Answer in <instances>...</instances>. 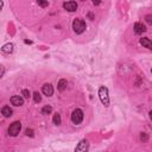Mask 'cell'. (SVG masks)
Instances as JSON below:
<instances>
[{"label": "cell", "instance_id": "ba28073f", "mask_svg": "<svg viewBox=\"0 0 152 152\" xmlns=\"http://www.w3.org/2000/svg\"><path fill=\"white\" fill-rule=\"evenodd\" d=\"M42 91H43L44 95L51 96V95L53 94V88H52V86H51L50 83H45V84L42 87Z\"/></svg>", "mask_w": 152, "mask_h": 152}, {"label": "cell", "instance_id": "30bf717a", "mask_svg": "<svg viewBox=\"0 0 152 152\" xmlns=\"http://www.w3.org/2000/svg\"><path fill=\"white\" fill-rule=\"evenodd\" d=\"M140 44L144 48H147V49L152 50V40L151 39H148V38H140Z\"/></svg>", "mask_w": 152, "mask_h": 152}, {"label": "cell", "instance_id": "52a82bcc", "mask_svg": "<svg viewBox=\"0 0 152 152\" xmlns=\"http://www.w3.org/2000/svg\"><path fill=\"white\" fill-rule=\"evenodd\" d=\"M11 103L13 106H15V107H20V106L24 104V99L21 96H19V95H13L11 97Z\"/></svg>", "mask_w": 152, "mask_h": 152}, {"label": "cell", "instance_id": "484cf974", "mask_svg": "<svg viewBox=\"0 0 152 152\" xmlns=\"http://www.w3.org/2000/svg\"><path fill=\"white\" fill-rule=\"evenodd\" d=\"M151 71H152V70H151Z\"/></svg>", "mask_w": 152, "mask_h": 152}, {"label": "cell", "instance_id": "d4e9b609", "mask_svg": "<svg viewBox=\"0 0 152 152\" xmlns=\"http://www.w3.org/2000/svg\"><path fill=\"white\" fill-rule=\"evenodd\" d=\"M150 118H151V120H152V110H150Z\"/></svg>", "mask_w": 152, "mask_h": 152}, {"label": "cell", "instance_id": "6da1fadb", "mask_svg": "<svg viewBox=\"0 0 152 152\" xmlns=\"http://www.w3.org/2000/svg\"><path fill=\"white\" fill-rule=\"evenodd\" d=\"M99 97L102 102V104L104 107H108L109 106V95H108V89L106 87H100L99 89Z\"/></svg>", "mask_w": 152, "mask_h": 152}, {"label": "cell", "instance_id": "603a6c76", "mask_svg": "<svg viewBox=\"0 0 152 152\" xmlns=\"http://www.w3.org/2000/svg\"><path fill=\"white\" fill-rule=\"evenodd\" d=\"M2 75H4V66L1 65V76H2Z\"/></svg>", "mask_w": 152, "mask_h": 152}, {"label": "cell", "instance_id": "ac0fdd59", "mask_svg": "<svg viewBox=\"0 0 152 152\" xmlns=\"http://www.w3.org/2000/svg\"><path fill=\"white\" fill-rule=\"evenodd\" d=\"M145 20H146V23H147V24L152 25V15H151V14H147V15H145Z\"/></svg>", "mask_w": 152, "mask_h": 152}, {"label": "cell", "instance_id": "cb8c5ba5", "mask_svg": "<svg viewBox=\"0 0 152 152\" xmlns=\"http://www.w3.org/2000/svg\"><path fill=\"white\" fill-rule=\"evenodd\" d=\"M93 4H94V5H99L100 2H99V1H93Z\"/></svg>", "mask_w": 152, "mask_h": 152}, {"label": "cell", "instance_id": "7c38bea8", "mask_svg": "<svg viewBox=\"0 0 152 152\" xmlns=\"http://www.w3.org/2000/svg\"><path fill=\"white\" fill-rule=\"evenodd\" d=\"M1 114L5 116V118H10L12 115V109L10 108V106H5L1 108Z\"/></svg>", "mask_w": 152, "mask_h": 152}, {"label": "cell", "instance_id": "4fadbf2b", "mask_svg": "<svg viewBox=\"0 0 152 152\" xmlns=\"http://www.w3.org/2000/svg\"><path fill=\"white\" fill-rule=\"evenodd\" d=\"M12 51H13V44L8 43V44H5V45L2 46V52H5V53H11Z\"/></svg>", "mask_w": 152, "mask_h": 152}, {"label": "cell", "instance_id": "8992f818", "mask_svg": "<svg viewBox=\"0 0 152 152\" xmlns=\"http://www.w3.org/2000/svg\"><path fill=\"white\" fill-rule=\"evenodd\" d=\"M64 10L69 11V12H75L77 10V2L76 1H65L63 4Z\"/></svg>", "mask_w": 152, "mask_h": 152}, {"label": "cell", "instance_id": "5b68a950", "mask_svg": "<svg viewBox=\"0 0 152 152\" xmlns=\"http://www.w3.org/2000/svg\"><path fill=\"white\" fill-rule=\"evenodd\" d=\"M88 150H89V142L86 139H83L77 144L75 152H88Z\"/></svg>", "mask_w": 152, "mask_h": 152}, {"label": "cell", "instance_id": "44dd1931", "mask_svg": "<svg viewBox=\"0 0 152 152\" xmlns=\"http://www.w3.org/2000/svg\"><path fill=\"white\" fill-rule=\"evenodd\" d=\"M140 139H141L142 141H146V140H147V135H146L145 133H141V135H140Z\"/></svg>", "mask_w": 152, "mask_h": 152}, {"label": "cell", "instance_id": "7402d4cb", "mask_svg": "<svg viewBox=\"0 0 152 152\" xmlns=\"http://www.w3.org/2000/svg\"><path fill=\"white\" fill-rule=\"evenodd\" d=\"M88 17H89V18H90L91 20L94 19V15H93V13H88Z\"/></svg>", "mask_w": 152, "mask_h": 152}, {"label": "cell", "instance_id": "8fae6325", "mask_svg": "<svg viewBox=\"0 0 152 152\" xmlns=\"http://www.w3.org/2000/svg\"><path fill=\"white\" fill-rule=\"evenodd\" d=\"M66 84H68L66 80H64V78H61V80L58 81V83H57V89H58L59 91H63V90L66 88Z\"/></svg>", "mask_w": 152, "mask_h": 152}, {"label": "cell", "instance_id": "3957f363", "mask_svg": "<svg viewBox=\"0 0 152 152\" xmlns=\"http://www.w3.org/2000/svg\"><path fill=\"white\" fill-rule=\"evenodd\" d=\"M82 120H83V112L80 108H76L71 114V121L75 125H80L82 122Z\"/></svg>", "mask_w": 152, "mask_h": 152}, {"label": "cell", "instance_id": "7a4b0ae2", "mask_svg": "<svg viewBox=\"0 0 152 152\" xmlns=\"http://www.w3.org/2000/svg\"><path fill=\"white\" fill-rule=\"evenodd\" d=\"M72 30H74V32L77 33V34L82 33V32L86 30V23H84L82 19H80V18L74 19V21H72Z\"/></svg>", "mask_w": 152, "mask_h": 152}, {"label": "cell", "instance_id": "d6986e66", "mask_svg": "<svg viewBox=\"0 0 152 152\" xmlns=\"http://www.w3.org/2000/svg\"><path fill=\"white\" fill-rule=\"evenodd\" d=\"M25 133H26V135H28V137H33V129H31V128H27V129L25 131Z\"/></svg>", "mask_w": 152, "mask_h": 152}, {"label": "cell", "instance_id": "e0dca14e", "mask_svg": "<svg viewBox=\"0 0 152 152\" xmlns=\"http://www.w3.org/2000/svg\"><path fill=\"white\" fill-rule=\"evenodd\" d=\"M21 95L25 97V99H28L31 95H30V91L27 90V89H23V91H21Z\"/></svg>", "mask_w": 152, "mask_h": 152}, {"label": "cell", "instance_id": "9c48e42d", "mask_svg": "<svg viewBox=\"0 0 152 152\" xmlns=\"http://www.w3.org/2000/svg\"><path fill=\"white\" fill-rule=\"evenodd\" d=\"M133 30H134V33H135V34H141V33H144V32L146 31V27H145V25L141 24V23H135Z\"/></svg>", "mask_w": 152, "mask_h": 152}, {"label": "cell", "instance_id": "5bb4252c", "mask_svg": "<svg viewBox=\"0 0 152 152\" xmlns=\"http://www.w3.org/2000/svg\"><path fill=\"white\" fill-rule=\"evenodd\" d=\"M51 112H52L51 106H44V107L42 108V114H44V115H48V114H50Z\"/></svg>", "mask_w": 152, "mask_h": 152}, {"label": "cell", "instance_id": "2e32d148", "mask_svg": "<svg viewBox=\"0 0 152 152\" xmlns=\"http://www.w3.org/2000/svg\"><path fill=\"white\" fill-rule=\"evenodd\" d=\"M52 121H53V124H55V125H61V115H59L58 113H56V114L53 115Z\"/></svg>", "mask_w": 152, "mask_h": 152}, {"label": "cell", "instance_id": "277c9868", "mask_svg": "<svg viewBox=\"0 0 152 152\" xmlns=\"http://www.w3.org/2000/svg\"><path fill=\"white\" fill-rule=\"evenodd\" d=\"M21 129V124L19 121H14L13 124H11V126L8 127V134L11 137H17L19 134Z\"/></svg>", "mask_w": 152, "mask_h": 152}, {"label": "cell", "instance_id": "ffe728a7", "mask_svg": "<svg viewBox=\"0 0 152 152\" xmlns=\"http://www.w3.org/2000/svg\"><path fill=\"white\" fill-rule=\"evenodd\" d=\"M38 5L42 6V7H46L49 5V2L48 1H38Z\"/></svg>", "mask_w": 152, "mask_h": 152}, {"label": "cell", "instance_id": "9a60e30c", "mask_svg": "<svg viewBox=\"0 0 152 152\" xmlns=\"http://www.w3.org/2000/svg\"><path fill=\"white\" fill-rule=\"evenodd\" d=\"M33 100H34L36 103H39V102L42 101V96H40V94H39L38 91H34V93H33Z\"/></svg>", "mask_w": 152, "mask_h": 152}]
</instances>
